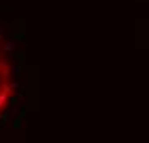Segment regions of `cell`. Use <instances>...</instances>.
I'll return each instance as SVG.
<instances>
[{
    "label": "cell",
    "mask_w": 149,
    "mask_h": 143,
    "mask_svg": "<svg viewBox=\"0 0 149 143\" xmlns=\"http://www.w3.org/2000/svg\"><path fill=\"white\" fill-rule=\"evenodd\" d=\"M23 23L0 19V130L23 116L25 97Z\"/></svg>",
    "instance_id": "6da1fadb"
}]
</instances>
